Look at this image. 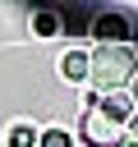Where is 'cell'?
<instances>
[{
  "instance_id": "3",
  "label": "cell",
  "mask_w": 138,
  "mask_h": 147,
  "mask_svg": "<svg viewBox=\"0 0 138 147\" xmlns=\"http://www.w3.org/2000/svg\"><path fill=\"white\" fill-rule=\"evenodd\" d=\"M92 37H97V46H129V37H133V23H129L124 14H97V23H92Z\"/></svg>"
},
{
  "instance_id": "9",
  "label": "cell",
  "mask_w": 138,
  "mask_h": 147,
  "mask_svg": "<svg viewBox=\"0 0 138 147\" xmlns=\"http://www.w3.org/2000/svg\"><path fill=\"white\" fill-rule=\"evenodd\" d=\"M129 87H133V101H138V74H133V83H129Z\"/></svg>"
},
{
  "instance_id": "2",
  "label": "cell",
  "mask_w": 138,
  "mask_h": 147,
  "mask_svg": "<svg viewBox=\"0 0 138 147\" xmlns=\"http://www.w3.org/2000/svg\"><path fill=\"white\" fill-rule=\"evenodd\" d=\"M124 101H92L83 115V138L92 147H115L124 138Z\"/></svg>"
},
{
  "instance_id": "4",
  "label": "cell",
  "mask_w": 138,
  "mask_h": 147,
  "mask_svg": "<svg viewBox=\"0 0 138 147\" xmlns=\"http://www.w3.org/2000/svg\"><path fill=\"white\" fill-rule=\"evenodd\" d=\"M60 74H64L69 83H83V78H87V55H83V51H69V55L60 60Z\"/></svg>"
},
{
  "instance_id": "7",
  "label": "cell",
  "mask_w": 138,
  "mask_h": 147,
  "mask_svg": "<svg viewBox=\"0 0 138 147\" xmlns=\"http://www.w3.org/2000/svg\"><path fill=\"white\" fill-rule=\"evenodd\" d=\"M9 147H32V129H28V124H18V129L9 133Z\"/></svg>"
},
{
  "instance_id": "6",
  "label": "cell",
  "mask_w": 138,
  "mask_h": 147,
  "mask_svg": "<svg viewBox=\"0 0 138 147\" xmlns=\"http://www.w3.org/2000/svg\"><path fill=\"white\" fill-rule=\"evenodd\" d=\"M41 147H69V133L64 129H46L41 133Z\"/></svg>"
},
{
  "instance_id": "1",
  "label": "cell",
  "mask_w": 138,
  "mask_h": 147,
  "mask_svg": "<svg viewBox=\"0 0 138 147\" xmlns=\"http://www.w3.org/2000/svg\"><path fill=\"white\" fill-rule=\"evenodd\" d=\"M138 74V60H133V46H97L87 55V78L101 87V92H115L124 83H133Z\"/></svg>"
},
{
  "instance_id": "8",
  "label": "cell",
  "mask_w": 138,
  "mask_h": 147,
  "mask_svg": "<svg viewBox=\"0 0 138 147\" xmlns=\"http://www.w3.org/2000/svg\"><path fill=\"white\" fill-rule=\"evenodd\" d=\"M115 147H138V133H129V138H120Z\"/></svg>"
},
{
  "instance_id": "5",
  "label": "cell",
  "mask_w": 138,
  "mask_h": 147,
  "mask_svg": "<svg viewBox=\"0 0 138 147\" xmlns=\"http://www.w3.org/2000/svg\"><path fill=\"white\" fill-rule=\"evenodd\" d=\"M32 28H37V32H46V37H51V32H55V28H60V18H55V14H51V9H41V14H37V18H32Z\"/></svg>"
}]
</instances>
